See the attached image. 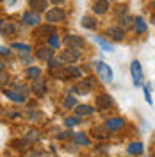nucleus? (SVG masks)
<instances>
[{
	"mask_svg": "<svg viewBox=\"0 0 155 157\" xmlns=\"http://www.w3.org/2000/svg\"><path fill=\"white\" fill-rule=\"evenodd\" d=\"M130 155H141L143 152H145V145L143 143H132V145H128V150H127Z\"/></svg>",
	"mask_w": 155,
	"mask_h": 157,
	"instance_id": "obj_12",
	"label": "nucleus"
},
{
	"mask_svg": "<svg viewBox=\"0 0 155 157\" xmlns=\"http://www.w3.org/2000/svg\"><path fill=\"white\" fill-rule=\"evenodd\" d=\"M64 123H66L68 127H75V125H78V123H80V116H71V118H66V120H64Z\"/></svg>",
	"mask_w": 155,
	"mask_h": 157,
	"instance_id": "obj_24",
	"label": "nucleus"
},
{
	"mask_svg": "<svg viewBox=\"0 0 155 157\" xmlns=\"http://www.w3.org/2000/svg\"><path fill=\"white\" fill-rule=\"evenodd\" d=\"M130 75H132V80H134V86H143V68H141V63L139 61H132L130 64Z\"/></svg>",
	"mask_w": 155,
	"mask_h": 157,
	"instance_id": "obj_3",
	"label": "nucleus"
},
{
	"mask_svg": "<svg viewBox=\"0 0 155 157\" xmlns=\"http://www.w3.org/2000/svg\"><path fill=\"white\" fill-rule=\"evenodd\" d=\"M114 2H116V0H114Z\"/></svg>",
	"mask_w": 155,
	"mask_h": 157,
	"instance_id": "obj_38",
	"label": "nucleus"
},
{
	"mask_svg": "<svg viewBox=\"0 0 155 157\" xmlns=\"http://www.w3.org/2000/svg\"><path fill=\"white\" fill-rule=\"evenodd\" d=\"M23 21H25L27 25H38L39 23V14L36 13V11H29V13L23 14Z\"/></svg>",
	"mask_w": 155,
	"mask_h": 157,
	"instance_id": "obj_11",
	"label": "nucleus"
},
{
	"mask_svg": "<svg viewBox=\"0 0 155 157\" xmlns=\"http://www.w3.org/2000/svg\"><path fill=\"white\" fill-rule=\"evenodd\" d=\"M34 93H38V95H45V82H43V78H34Z\"/></svg>",
	"mask_w": 155,
	"mask_h": 157,
	"instance_id": "obj_17",
	"label": "nucleus"
},
{
	"mask_svg": "<svg viewBox=\"0 0 155 157\" xmlns=\"http://www.w3.org/2000/svg\"><path fill=\"white\" fill-rule=\"evenodd\" d=\"M13 48L20 50V54H29L30 50H32L29 45H25V43H13Z\"/></svg>",
	"mask_w": 155,
	"mask_h": 157,
	"instance_id": "obj_21",
	"label": "nucleus"
},
{
	"mask_svg": "<svg viewBox=\"0 0 155 157\" xmlns=\"http://www.w3.org/2000/svg\"><path fill=\"white\" fill-rule=\"evenodd\" d=\"M121 21H123V27H130V21H134V20H132V18H128V16H127V18H123Z\"/></svg>",
	"mask_w": 155,
	"mask_h": 157,
	"instance_id": "obj_30",
	"label": "nucleus"
},
{
	"mask_svg": "<svg viewBox=\"0 0 155 157\" xmlns=\"http://www.w3.org/2000/svg\"><path fill=\"white\" fill-rule=\"evenodd\" d=\"M50 32H52V27H50V23L48 25H47V27H41V29H38L36 30V36H43V34H50Z\"/></svg>",
	"mask_w": 155,
	"mask_h": 157,
	"instance_id": "obj_28",
	"label": "nucleus"
},
{
	"mask_svg": "<svg viewBox=\"0 0 155 157\" xmlns=\"http://www.w3.org/2000/svg\"><path fill=\"white\" fill-rule=\"evenodd\" d=\"M125 125V121L121 118H111L105 121V128L107 130H119V128Z\"/></svg>",
	"mask_w": 155,
	"mask_h": 157,
	"instance_id": "obj_8",
	"label": "nucleus"
},
{
	"mask_svg": "<svg viewBox=\"0 0 155 157\" xmlns=\"http://www.w3.org/2000/svg\"><path fill=\"white\" fill-rule=\"evenodd\" d=\"M143 91H145V100L152 105L153 100H152V93H150V84H145V86H143Z\"/></svg>",
	"mask_w": 155,
	"mask_h": 157,
	"instance_id": "obj_25",
	"label": "nucleus"
},
{
	"mask_svg": "<svg viewBox=\"0 0 155 157\" xmlns=\"http://www.w3.org/2000/svg\"><path fill=\"white\" fill-rule=\"evenodd\" d=\"M0 50H2V56H9V54H11V50L7 48V47H2Z\"/></svg>",
	"mask_w": 155,
	"mask_h": 157,
	"instance_id": "obj_33",
	"label": "nucleus"
},
{
	"mask_svg": "<svg viewBox=\"0 0 155 157\" xmlns=\"http://www.w3.org/2000/svg\"><path fill=\"white\" fill-rule=\"evenodd\" d=\"M38 137H39L38 132H34V130H32V132H29V139H38Z\"/></svg>",
	"mask_w": 155,
	"mask_h": 157,
	"instance_id": "obj_32",
	"label": "nucleus"
},
{
	"mask_svg": "<svg viewBox=\"0 0 155 157\" xmlns=\"http://www.w3.org/2000/svg\"><path fill=\"white\" fill-rule=\"evenodd\" d=\"M50 2H52V4H55V6H61V4H64L66 0H50Z\"/></svg>",
	"mask_w": 155,
	"mask_h": 157,
	"instance_id": "obj_34",
	"label": "nucleus"
},
{
	"mask_svg": "<svg viewBox=\"0 0 155 157\" xmlns=\"http://www.w3.org/2000/svg\"><path fill=\"white\" fill-rule=\"evenodd\" d=\"M73 139H75L77 145H82V147H87V145H89V139L86 137V134H75Z\"/></svg>",
	"mask_w": 155,
	"mask_h": 157,
	"instance_id": "obj_22",
	"label": "nucleus"
},
{
	"mask_svg": "<svg viewBox=\"0 0 155 157\" xmlns=\"http://www.w3.org/2000/svg\"><path fill=\"white\" fill-rule=\"evenodd\" d=\"M152 23H153V25H155V14H153V16H152Z\"/></svg>",
	"mask_w": 155,
	"mask_h": 157,
	"instance_id": "obj_36",
	"label": "nucleus"
},
{
	"mask_svg": "<svg viewBox=\"0 0 155 157\" xmlns=\"http://www.w3.org/2000/svg\"><path fill=\"white\" fill-rule=\"evenodd\" d=\"M70 136H73V134H71V132H61V134H59L61 139H66V137H70Z\"/></svg>",
	"mask_w": 155,
	"mask_h": 157,
	"instance_id": "obj_31",
	"label": "nucleus"
},
{
	"mask_svg": "<svg viewBox=\"0 0 155 157\" xmlns=\"http://www.w3.org/2000/svg\"><path fill=\"white\" fill-rule=\"evenodd\" d=\"M48 66H50L52 70L59 68V61H55V59H50V61H48Z\"/></svg>",
	"mask_w": 155,
	"mask_h": 157,
	"instance_id": "obj_29",
	"label": "nucleus"
},
{
	"mask_svg": "<svg viewBox=\"0 0 155 157\" xmlns=\"http://www.w3.org/2000/svg\"><path fill=\"white\" fill-rule=\"evenodd\" d=\"M134 30H136V34H145V32H146V21L141 18V16H137V18H136Z\"/></svg>",
	"mask_w": 155,
	"mask_h": 157,
	"instance_id": "obj_16",
	"label": "nucleus"
},
{
	"mask_svg": "<svg viewBox=\"0 0 155 157\" xmlns=\"http://www.w3.org/2000/svg\"><path fill=\"white\" fill-rule=\"evenodd\" d=\"M95 107H89V105H77L75 107V114L77 116H87V114H93Z\"/></svg>",
	"mask_w": 155,
	"mask_h": 157,
	"instance_id": "obj_15",
	"label": "nucleus"
},
{
	"mask_svg": "<svg viewBox=\"0 0 155 157\" xmlns=\"http://www.w3.org/2000/svg\"><path fill=\"white\" fill-rule=\"evenodd\" d=\"M16 4V0H7V6H14Z\"/></svg>",
	"mask_w": 155,
	"mask_h": 157,
	"instance_id": "obj_35",
	"label": "nucleus"
},
{
	"mask_svg": "<svg viewBox=\"0 0 155 157\" xmlns=\"http://www.w3.org/2000/svg\"><path fill=\"white\" fill-rule=\"evenodd\" d=\"M95 66H96L98 77L102 78L105 84H111V82H112V78H114V73H112L111 66H109V64H105L104 61H96V63H95Z\"/></svg>",
	"mask_w": 155,
	"mask_h": 157,
	"instance_id": "obj_1",
	"label": "nucleus"
},
{
	"mask_svg": "<svg viewBox=\"0 0 155 157\" xmlns=\"http://www.w3.org/2000/svg\"><path fill=\"white\" fill-rule=\"evenodd\" d=\"M62 107L64 109H75L77 107V100L70 95V97H66L64 100H62Z\"/></svg>",
	"mask_w": 155,
	"mask_h": 157,
	"instance_id": "obj_20",
	"label": "nucleus"
},
{
	"mask_svg": "<svg viewBox=\"0 0 155 157\" xmlns=\"http://www.w3.org/2000/svg\"><path fill=\"white\" fill-rule=\"evenodd\" d=\"M95 41H96L98 45H100V47H102V50H104V52H112V50H114V47H112V45H111V43H107L105 39L98 38V36H95Z\"/></svg>",
	"mask_w": 155,
	"mask_h": 157,
	"instance_id": "obj_18",
	"label": "nucleus"
},
{
	"mask_svg": "<svg viewBox=\"0 0 155 157\" xmlns=\"http://www.w3.org/2000/svg\"><path fill=\"white\" fill-rule=\"evenodd\" d=\"M64 45L70 47V48H78V47H82L84 45V39L80 38V36H75V34H70L64 38Z\"/></svg>",
	"mask_w": 155,
	"mask_h": 157,
	"instance_id": "obj_6",
	"label": "nucleus"
},
{
	"mask_svg": "<svg viewBox=\"0 0 155 157\" xmlns=\"http://www.w3.org/2000/svg\"><path fill=\"white\" fill-rule=\"evenodd\" d=\"M93 11L96 14H105L109 11V0H96L95 6H93Z\"/></svg>",
	"mask_w": 155,
	"mask_h": 157,
	"instance_id": "obj_10",
	"label": "nucleus"
},
{
	"mask_svg": "<svg viewBox=\"0 0 155 157\" xmlns=\"http://www.w3.org/2000/svg\"><path fill=\"white\" fill-rule=\"evenodd\" d=\"M68 77H78L80 78V70L78 68H75V66H68Z\"/></svg>",
	"mask_w": 155,
	"mask_h": 157,
	"instance_id": "obj_27",
	"label": "nucleus"
},
{
	"mask_svg": "<svg viewBox=\"0 0 155 157\" xmlns=\"http://www.w3.org/2000/svg\"><path fill=\"white\" fill-rule=\"evenodd\" d=\"M152 4H153V7H155V0H153V2H152Z\"/></svg>",
	"mask_w": 155,
	"mask_h": 157,
	"instance_id": "obj_37",
	"label": "nucleus"
},
{
	"mask_svg": "<svg viewBox=\"0 0 155 157\" xmlns=\"http://www.w3.org/2000/svg\"><path fill=\"white\" fill-rule=\"evenodd\" d=\"M96 107L102 109V111L111 109V107H112V98L109 97V95H105V93L98 95V97H96Z\"/></svg>",
	"mask_w": 155,
	"mask_h": 157,
	"instance_id": "obj_5",
	"label": "nucleus"
},
{
	"mask_svg": "<svg viewBox=\"0 0 155 157\" xmlns=\"http://www.w3.org/2000/svg\"><path fill=\"white\" fill-rule=\"evenodd\" d=\"M27 75H29L30 78H39V75H41V70H39L38 66H32V68L27 70Z\"/></svg>",
	"mask_w": 155,
	"mask_h": 157,
	"instance_id": "obj_23",
	"label": "nucleus"
},
{
	"mask_svg": "<svg viewBox=\"0 0 155 157\" xmlns=\"http://www.w3.org/2000/svg\"><path fill=\"white\" fill-rule=\"evenodd\" d=\"M82 27H86V29H95V27H96V20L93 18V16H84V18H82Z\"/></svg>",
	"mask_w": 155,
	"mask_h": 157,
	"instance_id": "obj_19",
	"label": "nucleus"
},
{
	"mask_svg": "<svg viewBox=\"0 0 155 157\" xmlns=\"http://www.w3.org/2000/svg\"><path fill=\"white\" fill-rule=\"evenodd\" d=\"M78 57H80V52H78L77 48L64 50V52L61 54V61H62V63H66V64H73V63H77Z\"/></svg>",
	"mask_w": 155,
	"mask_h": 157,
	"instance_id": "obj_4",
	"label": "nucleus"
},
{
	"mask_svg": "<svg viewBox=\"0 0 155 157\" xmlns=\"http://www.w3.org/2000/svg\"><path fill=\"white\" fill-rule=\"evenodd\" d=\"M48 45L52 47V48H59V36L52 34V36L48 38Z\"/></svg>",
	"mask_w": 155,
	"mask_h": 157,
	"instance_id": "obj_26",
	"label": "nucleus"
},
{
	"mask_svg": "<svg viewBox=\"0 0 155 157\" xmlns=\"http://www.w3.org/2000/svg\"><path fill=\"white\" fill-rule=\"evenodd\" d=\"M36 56H38L39 59H45V61H50L52 59V56H54V50H52V47H43V48H38V52H36Z\"/></svg>",
	"mask_w": 155,
	"mask_h": 157,
	"instance_id": "obj_13",
	"label": "nucleus"
},
{
	"mask_svg": "<svg viewBox=\"0 0 155 157\" xmlns=\"http://www.w3.org/2000/svg\"><path fill=\"white\" fill-rule=\"evenodd\" d=\"M4 95L7 98H11L13 102H18V104L25 102V95H20L18 91H14V89H4Z\"/></svg>",
	"mask_w": 155,
	"mask_h": 157,
	"instance_id": "obj_9",
	"label": "nucleus"
},
{
	"mask_svg": "<svg viewBox=\"0 0 155 157\" xmlns=\"http://www.w3.org/2000/svg\"><path fill=\"white\" fill-rule=\"evenodd\" d=\"M29 6L34 11H47V7H48V0H30Z\"/></svg>",
	"mask_w": 155,
	"mask_h": 157,
	"instance_id": "obj_14",
	"label": "nucleus"
},
{
	"mask_svg": "<svg viewBox=\"0 0 155 157\" xmlns=\"http://www.w3.org/2000/svg\"><path fill=\"white\" fill-rule=\"evenodd\" d=\"M45 18H47L48 23H61V21H64V20H66V11L61 9V7H54V9L47 11Z\"/></svg>",
	"mask_w": 155,
	"mask_h": 157,
	"instance_id": "obj_2",
	"label": "nucleus"
},
{
	"mask_svg": "<svg viewBox=\"0 0 155 157\" xmlns=\"http://www.w3.org/2000/svg\"><path fill=\"white\" fill-rule=\"evenodd\" d=\"M107 36H111L114 41H121V39L125 38V30L121 29V27H109L107 29Z\"/></svg>",
	"mask_w": 155,
	"mask_h": 157,
	"instance_id": "obj_7",
	"label": "nucleus"
}]
</instances>
